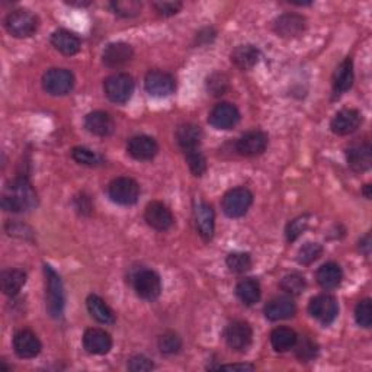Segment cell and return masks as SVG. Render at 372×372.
Segmentation results:
<instances>
[{
	"label": "cell",
	"mask_w": 372,
	"mask_h": 372,
	"mask_svg": "<svg viewBox=\"0 0 372 372\" xmlns=\"http://www.w3.org/2000/svg\"><path fill=\"white\" fill-rule=\"evenodd\" d=\"M134 51L133 46L127 42H112L105 49L102 54L103 65L110 69L121 67L124 65H127L128 61L133 58Z\"/></svg>",
	"instance_id": "7402d4cb"
},
{
	"label": "cell",
	"mask_w": 372,
	"mask_h": 372,
	"mask_svg": "<svg viewBox=\"0 0 372 372\" xmlns=\"http://www.w3.org/2000/svg\"><path fill=\"white\" fill-rule=\"evenodd\" d=\"M176 142L183 151L196 150L203 142V130L195 124H182L176 130Z\"/></svg>",
	"instance_id": "484cf974"
},
{
	"label": "cell",
	"mask_w": 372,
	"mask_h": 372,
	"mask_svg": "<svg viewBox=\"0 0 372 372\" xmlns=\"http://www.w3.org/2000/svg\"><path fill=\"white\" fill-rule=\"evenodd\" d=\"M185 158H186V162H188L191 172L195 176H203L205 174L207 160L204 158V154L199 151V149L185 151Z\"/></svg>",
	"instance_id": "ab89813d"
},
{
	"label": "cell",
	"mask_w": 372,
	"mask_h": 372,
	"mask_svg": "<svg viewBox=\"0 0 372 372\" xmlns=\"http://www.w3.org/2000/svg\"><path fill=\"white\" fill-rule=\"evenodd\" d=\"M252 337L253 332L251 324L242 320L230 323L224 332L226 344L228 345L230 349L236 352H244L249 349V346L252 345Z\"/></svg>",
	"instance_id": "9c48e42d"
},
{
	"label": "cell",
	"mask_w": 372,
	"mask_h": 372,
	"mask_svg": "<svg viewBox=\"0 0 372 372\" xmlns=\"http://www.w3.org/2000/svg\"><path fill=\"white\" fill-rule=\"evenodd\" d=\"M85 128L98 137L111 135L115 130V124L112 117L103 111H93L85 118Z\"/></svg>",
	"instance_id": "603a6c76"
},
{
	"label": "cell",
	"mask_w": 372,
	"mask_h": 372,
	"mask_svg": "<svg viewBox=\"0 0 372 372\" xmlns=\"http://www.w3.org/2000/svg\"><path fill=\"white\" fill-rule=\"evenodd\" d=\"M194 215L199 236L205 242H210L215 232V214L212 207L199 201V203H195L194 205Z\"/></svg>",
	"instance_id": "d6986e66"
},
{
	"label": "cell",
	"mask_w": 372,
	"mask_h": 372,
	"mask_svg": "<svg viewBox=\"0 0 372 372\" xmlns=\"http://www.w3.org/2000/svg\"><path fill=\"white\" fill-rule=\"evenodd\" d=\"M108 195L115 204L130 207L134 205L140 198V185L131 178L121 176L114 179L108 186Z\"/></svg>",
	"instance_id": "5b68a950"
},
{
	"label": "cell",
	"mask_w": 372,
	"mask_h": 372,
	"mask_svg": "<svg viewBox=\"0 0 372 372\" xmlns=\"http://www.w3.org/2000/svg\"><path fill=\"white\" fill-rule=\"evenodd\" d=\"M360 251L368 257L371 253V235H366L361 242H360Z\"/></svg>",
	"instance_id": "c3c4849f"
},
{
	"label": "cell",
	"mask_w": 372,
	"mask_h": 372,
	"mask_svg": "<svg viewBox=\"0 0 372 372\" xmlns=\"http://www.w3.org/2000/svg\"><path fill=\"white\" fill-rule=\"evenodd\" d=\"M67 5H71V6H79V8H82V6H89L90 5V2H73V0H70V2H66Z\"/></svg>",
	"instance_id": "681fc988"
},
{
	"label": "cell",
	"mask_w": 372,
	"mask_h": 372,
	"mask_svg": "<svg viewBox=\"0 0 372 372\" xmlns=\"http://www.w3.org/2000/svg\"><path fill=\"white\" fill-rule=\"evenodd\" d=\"M307 28V21L303 15L297 13H284L278 17L273 22V31L278 37L281 38H297L300 37Z\"/></svg>",
	"instance_id": "7c38bea8"
},
{
	"label": "cell",
	"mask_w": 372,
	"mask_h": 372,
	"mask_svg": "<svg viewBox=\"0 0 372 372\" xmlns=\"http://www.w3.org/2000/svg\"><path fill=\"white\" fill-rule=\"evenodd\" d=\"M296 312V304L288 297H276L265 305V316L271 321L291 319Z\"/></svg>",
	"instance_id": "cb8c5ba5"
},
{
	"label": "cell",
	"mask_w": 372,
	"mask_h": 372,
	"mask_svg": "<svg viewBox=\"0 0 372 372\" xmlns=\"http://www.w3.org/2000/svg\"><path fill=\"white\" fill-rule=\"evenodd\" d=\"M111 8L115 15L121 18H133L142 12V3L137 0H117L111 3Z\"/></svg>",
	"instance_id": "d590c367"
},
{
	"label": "cell",
	"mask_w": 372,
	"mask_h": 372,
	"mask_svg": "<svg viewBox=\"0 0 372 372\" xmlns=\"http://www.w3.org/2000/svg\"><path fill=\"white\" fill-rule=\"evenodd\" d=\"M294 348H296V355H297V358L301 362L313 361L317 356V353H319L317 345L313 342L312 339H308V337L297 339V344Z\"/></svg>",
	"instance_id": "e575fe53"
},
{
	"label": "cell",
	"mask_w": 372,
	"mask_h": 372,
	"mask_svg": "<svg viewBox=\"0 0 372 372\" xmlns=\"http://www.w3.org/2000/svg\"><path fill=\"white\" fill-rule=\"evenodd\" d=\"M228 89V79L223 73H212L207 79V90L212 96H221Z\"/></svg>",
	"instance_id": "b9f144b4"
},
{
	"label": "cell",
	"mask_w": 372,
	"mask_h": 372,
	"mask_svg": "<svg viewBox=\"0 0 372 372\" xmlns=\"http://www.w3.org/2000/svg\"><path fill=\"white\" fill-rule=\"evenodd\" d=\"M86 305H87L89 314L96 321L102 324H112L115 321L112 310L99 296L92 294V296H89L86 300Z\"/></svg>",
	"instance_id": "f546056e"
},
{
	"label": "cell",
	"mask_w": 372,
	"mask_h": 372,
	"mask_svg": "<svg viewBox=\"0 0 372 372\" xmlns=\"http://www.w3.org/2000/svg\"><path fill=\"white\" fill-rule=\"evenodd\" d=\"M144 220L151 228L158 231H166L175 223L172 211H170L164 204L159 203V201H153V203H150L146 207Z\"/></svg>",
	"instance_id": "9a60e30c"
},
{
	"label": "cell",
	"mask_w": 372,
	"mask_h": 372,
	"mask_svg": "<svg viewBox=\"0 0 372 372\" xmlns=\"http://www.w3.org/2000/svg\"><path fill=\"white\" fill-rule=\"evenodd\" d=\"M236 294L239 300L246 305H253L260 300V285L253 278H247L240 281L236 287Z\"/></svg>",
	"instance_id": "d6a6232c"
},
{
	"label": "cell",
	"mask_w": 372,
	"mask_h": 372,
	"mask_svg": "<svg viewBox=\"0 0 372 372\" xmlns=\"http://www.w3.org/2000/svg\"><path fill=\"white\" fill-rule=\"evenodd\" d=\"M227 267L231 272L236 273H244L252 268V257L249 253L236 252L227 256Z\"/></svg>",
	"instance_id": "8d00e7d4"
},
{
	"label": "cell",
	"mask_w": 372,
	"mask_h": 372,
	"mask_svg": "<svg viewBox=\"0 0 372 372\" xmlns=\"http://www.w3.org/2000/svg\"><path fill=\"white\" fill-rule=\"evenodd\" d=\"M279 285H281V289L284 292H287L288 296H300V294L304 292L307 282H305V278L303 275L289 273L281 279V284Z\"/></svg>",
	"instance_id": "836d02e7"
},
{
	"label": "cell",
	"mask_w": 372,
	"mask_h": 372,
	"mask_svg": "<svg viewBox=\"0 0 372 372\" xmlns=\"http://www.w3.org/2000/svg\"><path fill=\"white\" fill-rule=\"evenodd\" d=\"M362 124V115L358 110H352V108H348V110L339 111L332 122H330V128L335 134L337 135H349L355 133L360 128Z\"/></svg>",
	"instance_id": "ac0fdd59"
},
{
	"label": "cell",
	"mask_w": 372,
	"mask_h": 372,
	"mask_svg": "<svg viewBox=\"0 0 372 372\" xmlns=\"http://www.w3.org/2000/svg\"><path fill=\"white\" fill-rule=\"evenodd\" d=\"M128 369L131 372H146L154 369V364L144 355H135L128 361Z\"/></svg>",
	"instance_id": "f6af8a7d"
},
{
	"label": "cell",
	"mask_w": 372,
	"mask_h": 372,
	"mask_svg": "<svg viewBox=\"0 0 372 372\" xmlns=\"http://www.w3.org/2000/svg\"><path fill=\"white\" fill-rule=\"evenodd\" d=\"M323 253V247L319 243H305L304 246L300 247V251L297 253V260L300 265H312L313 262H316Z\"/></svg>",
	"instance_id": "74e56055"
},
{
	"label": "cell",
	"mask_w": 372,
	"mask_h": 372,
	"mask_svg": "<svg viewBox=\"0 0 372 372\" xmlns=\"http://www.w3.org/2000/svg\"><path fill=\"white\" fill-rule=\"evenodd\" d=\"M348 164L355 172H366L372 163V147L368 142L352 144L346 150Z\"/></svg>",
	"instance_id": "44dd1931"
},
{
	"label": "cell",
	"mask_w": 372,
	"mask_h": 372,
	"mask_svg": "<svg viewBox=\"0 0 372 372\" xmlns=\"http://www.w3.org/2000/svg\"><path fill=\"white\" fill-rule=\"evenodd\" d=\"M51 44L57 51L65 56H74L81 51V40L66 29H58L51 35Z\"/></svg>",
	"instance_id": "83f0119b"
},
{
	"label": "cell",
	"mask_w": 372,
	"mask_h": 372,
	"mask_svg": "<svg viewBox=\"0 0 372 372\" xmlns=\"http://www.w3.org/2000/svg\"><path fill=\"white\" fill-rule=\"evenodd\" d=\"M127 151L133 159L146 162V160H151L156 158V154L159 151V146L156 140H154L153 137L135 135L128 142Z\"/></svg>",
	"instance_id": "e0dca14e"
},
{
	"label": "cell",
	"mask_w": 372,
	"mask_h": 372,
	"mask_svg": "<svg viewBox=\"0 0 372 372\" xmlns=\"http://www.w3.org/2000/svg\"><path fill=\"white\" fill-rule=\"evenodd\" d=\"M83 348L92 355H106L112 348V337L103 329H87L83 335Z\"/></svg>",
	"instance_id": "ffe728a7"
},
{
	"label": "cell",
	"mask_w": 372,
	"mask_h": 372,
	"mask_svg": "<svg viewBox=\"0 0 372 372\" xmlns=\"http://www.w3.org/2000/svg\"><path fill=\"white\" fill-rule=\"evenodd\" d=\"M154 10L158 12V15L163 18L167 17H174L180 9H182V3L180 2H156L153 3Z\"/></svg>",
	"instance_id": "bcb514c9"
},
{
	"label": "cell",
	"mask_w": 372,
	"mask_h": 372,
	"mask_svg": "<svg viewBox=\"0 0 372 372\" xmlns=\"http://www.w3.org/2000/svg\"><path fill=\"white\" fill-rule=\"evenodd\" d=\"M355 320L361 328L369 329L372 324V304L369 298H365L358 303L355 308Z\"/></svg>",
	"instance_id": "60d3db41"
},
{
	"label": "cell",
	"mask_w": 372,
	"mask_h": 372,
	"mask_svg": "<svg viewBox=\"0 0 372 372\" xmlns=\"http://www.w3.org/2000/svg\"><path fill=\"white\" fill-rule=\"evenodd\" d=\"M217 369H228V371H255L253 365L249 364H232V365H220Z\"/></svg>",
	"instance_id": "7dc6e473"
},
{
	"label": "cell",
	"mask_w": 372,
	"mask_h": 372,
	"mask_svg": "<svg viewBox=\"0 0 372 372\" xmlns=\"http://www.w3.org/2000/svg\"><path fill=\"white\" fill-rule=\"evenodd\" d=\"M41 342L34 332L28 329L19 330L13 336V349L19 358L31 360L35 358L41 352Z\"/></svg>",
	"instance_id": "2e32d148"
},
{
	"label": "cell",
	"mask_w": 372,
	"mask_h": 372,
	"mask_svg": "<svg viewBox=\"0 0 372 372\" xmlns=\"http://www.w3.org/2000/svg\"><path fill=\"white\" fill-rule=\"evenodd\" d=\"M268 135L259 131V130H253L243 134L236 143V150L242 156L246 158H253V156H259L263 151L267 150L268 147Z\"/></svg>",
	"instance_id": "5bb4252c"
},
{
	"label": "cell",
	"mask_w": 372,
	"mask_h": 372,
	"mask_svg": "<svg viewBox=\"0 0 372 372\" xmlns=\"http://www.w3.org/2000/svg\"><path fill=\"white\" fill-rule=\"evenodd\" d=\"M158 345L163 355H175L182 348V340L175 332H166L159 337Z\"/></svg>",
	"instance_id": "f35d334b"
},
{
	"label": "cell",
	"mask_w": 372,
	"mask_h": 372,
	"mask_svg": "<svg viewBox=\"0 0 372 372\" xmlns=\"http://www.w3.org/2000/svg\"><path fill=\"white\" fill-rule=\"evenodd\" d=\"M316 279L323 289L330 291V289L337 288L340 285V282H342L344 272H342V268H340L337 263L328 262L319 268V271L316 273Z\"/></svg>",
	"instance_id": "4316f807"
},
{
	"label": "cell",
	"mask_w": 372,
	"mask_h": 372,
	"mask_svg": "<svg viewBox=\"0 0 372 372\" xmlns=\"http://www.w3.org/2000/svg\"><path fill=\"white\" fill-rule=\"evenodd\" d=\"M308 313L323 326L332 324L339 313V305L333 296L329 294H320V296L310 300Z\"/></svg>",
	"instance_id": "30bf717a"
},
{
	"label": "cell",
	"mask_w": 372,
	"mask_h": 372,
	"mask_svg": "<svg viewBox=\"0 0 372 372\" xmlns=\"http://www.w3.org/2000/svg\"><path fill=\"white\" fill-rule=\"evenodd\" d=\"M364 195L365 198H371V185H365V188H364Z\"/></svg>",
	"instance_id": "f907efd6"
},
{
	"label": "cell",
	"mask_w": 372,
	"mask_h": 372,
	"mask_svg": "<svg viewBox=\"0 0 372 372\" xmlns=\"http://www.w3.org/2000/svg\"><path fill=\"white\" fill-rule=\"evenodd\" d=\"M106 98L114 103H126L134 92V81L128 73H115L103 82Z\"/></svg>",
	"instance_id": "277c9868"
},
{
	"label": "cell",
	"mask_w": 372,
	"mask_h": 372,
	"mask_svg": "<svg viewBox=\"0 0 372 372\" xmlns=\"http://www.w3.org/2000/svg\"><path fill=\"white\" fill-rule=\"evenodd\" d=\"M253 203V194L240 186V188H235L228 191L223 196V211L230 219H240L247 211H249L251 205Z\"/></svg>",
	"instance_id": "8992f818"
},
{
	"label": "cell",
	"mask_w": 372,
	"mask_h": 372,
	"mask_svg": "<svg viewBox=\"0 0 372 372\" xmlns=\"http://www.w3.org/2000/svg\"><path fill=\"white\" fill-rule=\"evenodd\" d=\"M240 121V112L237 108L230 102H221L212 108L208 122L217 130H231Z\"/></svg>",
	"instance_id": "4fadbf2b"
},
{
	"label": "cell",
	"mask_w": 372,
	"mask_h": 372,
	"mask_svg": "<svg viewBox=\"0 0 372 372\" xmlns=\"http://www.w3.org/2000/svg\"><path fill=\"white\" fill-rule=\"evenodd\" d=\"M71 158L74 162L83 166H96L101 162L98 154L86 147H74L71 150Z\"/></svg>",
	"instance_id": "ee69618b"
},
{
	"label": "cell",
	"mask_w": 372,
	"mask_h": 372,
	"mask_svg": "<svg viewBox=\"0 0 372 372\" xmlns=\"http://www.w3.org/2000/svg\"><path fill=\"white\" fill-rule=\"evenodd\" d=\"M260 58V53L255 45L246 44L239 45L231 53V61L232 65L239 67L240 70H252Z\"/></svg>",
	"instance_id": "f1b7e54d"
},
{
	"label": "cell",
	"mask_w": 372,
	"mask_h": 372,
	"mask_svg": "<svg viewBox=\"0 0 372 372\" xmlns=\"http://www.w3.org/2000/svg\"><path fill=\"white\" fill-rule=\"evenodd\" d=\"M40 25L38 18L33 12L26 9H18L10 12L6 19L5 26L8 33L15 38H28L37 33Z\"/></svg>",
	"instance_id": "3957f363"
},
{
	"label": "cell",
	"mask_w": 372,
	"mask_h": 372,
	"mask_svg": "<svg viewBox=\"0 0 372 372\" xmlns=\"http://www.w3.org/2000/svg\"><path fill=\"white\" fill-rule=\"evenodd\" d=\"M353 63L350 58L344 60L333 74V95L335 98L342 96L353 85Z\"/></svg>",
	"instance_id": "d4e9b609"
},
{
	"label": "cell",
	"mask_w": 372,
	"mask_h": 372,
	"mask_svg": "<svg viewBox=\"0 0 372 372\" xmlns=\"http://www.w3.org/2000/svg\"><path fill=\"white\" fill-rule=\"evenodd\" d=\"M308 215H300L297 219H294L292 221L288 223L287 230H285V236L288 242H296L303 232L308 227Z\"/></svg>",
	"instance_id": "7bdbcfd3"
},
{
	"label": "cell",
	"mask_w": 372,
	"mask_h": 372,
	"mask_svg": "<svg viewBox=\"0 0 372 372\" xmlns=\"http://www.w3.org/2000/svg\"><path fill=\"white\" fill-rule=\"evenodd\" d=\"M38 196L25 176L15 179L2 196V208L9 212H24L35 208Z\"/></svg>",
	"instance_id": "6da1fadb"
},
{
	"label": "cell",
	"mask_w": 372,
	"mask_h": 372,
	"mask_svg": "<svg viewBox=\"0 0 372 372\" xmlns=\"http://www.w3.org/2000/svg\"><path fill=\"white\" fill-rule=\"evenodd\" d=\"M46 289H45V304L46 312L53 319H60L65 310V288L58 273L49 265L44 267Z\"/></svg>",
	"instance_id": "7a4b0ae2"
},
{
	"label": "cell",
	"mask_w": 372,
	"mask_h": 372,
	"mask_svg": "<svg viewBox=\"0 0 372 372\" xmlns=\"http://www.w3.org/2000/svg\"><path fill=\"white\" fill-rule=\"evenodd\" d=\"M2 291L8 297H17L26 282V273L21 269H8L2 273Z\"/></svg>",
	"instance_id": "4dcf8cb0"
},
{
	"label": "cell",
	"mask_w": 372,
	"mask_h": 372,
	"mask_svg": "<svg viewBox=\"0 0 372 372\" xmlns=\"http://www.w3.org/2000/svg\"><path fill=\"white\" fill-rule=\"evenodd\" d=\"M144 87L150 96L166 98L175 92L176 82L172 74L160 70H151L146 74Z\"/></svg>",
	"instance_id": "8fae6325"
},
{
	"label": "cell",
	"mask_w": 372,
	"mask_h": 372,
	"mask_svg": "<svg viewBox=\"0 0 372 372\" xmlns=\"http://www.w3.org/2000/svg\"><path fill=\"white\" fill-rule=\"evenodd\" d=\"M297 333L289 328H276L271 333V345L276 352H288L297 344Z\"/></svg>",
	"instance_id": "1f68e13d"
},
{
	"label": "cell",
	"mask_w": 372,
	"mask_h": 372,
	"mask_svg": "<svg viewBox=\"0 0 372 372\" xmlns=\"http://www.w3.org/2000/svg\"><path fill=\"white\" fill-rule=\"evenodd\" d=\"M74 86V76L67 69H50L42 76V87L53 96H65Z\"/></svg>",
	"instance_id": "52a82bcc"
},
{
	"label": "cell",
	"mask_w": 372,
	"mask_h": 372,
	"mask_svg": "<svg viewBox=\"0 0 372 372\" xmlns=\"http://www.w3.org/2000/svg\"><path fill=\"white\" fill-rule=\"evenodd\" d=\"M134 289L140 298L154 301L162 294L160 276L151 269H142L134 275Z\"/></svg>",
	"instance_id": "ba28073f"
}]
</instances>
